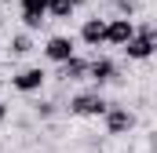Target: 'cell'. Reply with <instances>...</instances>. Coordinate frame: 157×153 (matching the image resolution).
I'll return each instance as SVG.
<instances>
[{
  "instance_id": "1",
  "label": "cell",
  "mask_w": 157,
  "mask_h": 153,
  "mask_svg": "<svg viewBox=\"0 0 157 153\" xmlns=\"http://www.w3.org/2000/svg\"><path fill=\"white\" fill-rule=\"evenodd\" d=\"M110 110V99L102 91H77L70 99V113L73 117H102Z\"/></svg>"
},
{
  "instance_id": "2",
  "label": "cell",
  "mask_w": 157,
  "mask_h": 153,
  "mask_svg": "<svg viewBox=\"0 0 157 153\" xmlns=\"http://www.w3.org/2000/svg\"><path fill=\"white\" fill-rule=\"evenodd\" d=\"M117 76H121V66L110 58V55H95V58H88V76H84V80H91L95 91H102V88L113 84Z\"/></svg>"
},
{
  "instance_id": "3",
  "label": "cell",
  "mask_w": 157,
  "mask_h": 153,
  "mask_svg": "<svg viewBox=\"0 0 157 153\" xmlns=\"http://www.w3.org/2000/svg\"><path fill=\"white\" fill-rule=\"evenodd\" d=\"M102 124H106V135L121 139V135H132L139 120H135V113H132L128 106H113V102H110V110L102 113Z\"/></svg>"
},
{
  "instance_id": "4",
  "label": "cell",
  "mask_w": 157,
  "mask_h": 153,
  "mask_svg": "<svg viewBox=\"0 0 157 153\" xmlns=\"http://www.w3.org/2000/svg\"><path fill=\"white\" fill-rule=\"evenodd\" d=\"M40 55H44L48 62L62 66V62H70V58L77 55V40H73V37H66V33H55V37H48V40H44Z\"/></svg>"
},
{
  "instance_id": "5",
  "label": "cell",
  "mask_w": 157,
  "mask_h": 153,
  "mask_svg": "<svg viewBox=\"0 0 157 153\" xmlns=\"http://www.w3.org/2000/svg\"><path fill=\"white\" fill-rule=\"evenodd\" d=\"M44 84H48V69L44 66H26V69H18V73L11 76V88L18 95H37Z\"/></svg>"
},
{
  "instance_id": "6",
  "label": "cell",
  "mask_w": 157,
  "mask_h": 153,
  "mask_svg": "<svg viewBox=\"0 0 157 153\" xmlns=\"http://www.w3.org/2000/svg\"><path fill=\"white\" fill-rule=\"evenodd\" d=\"M121 51H124L128 62H146V58H154V51H157V33H139L135 29V37L128 40Z\"/></svg>"
},
{
  "instance_id": "7",
  "label": "cell",
  "mask_w": 157,
  "mask_h": 153,
  "mask_svg": "<svg viewBox=\"0 0 157 153\" xmlns=\"http://www.w3.org/2000/svg\"><path fill=\"white\" fill-rule=\"evenodd\" d=\"M132 37H135V22L132 18H117V15L106 18V33H102V44L106 47H124Z\"/></svg>"
},
{
  "instance_id": "8",
  "label": "cell",
  "mask_w": 157,
  "mask_h": 153,
  "mask_svg": "<svg viewBox=\"0 0 157 153\" xmlns=\"http://www.w3.org/2000/svg\"><path fill=\"white\" fill-rule=\"evenodd\" d=\"M18 15H22L26 33H33L48 22V0H18Z\"/></svg>"
},
{
  "instance_id": "9",
  "label": "cell",
  "mask_w": 157,
  "mask_h": 153,
  "mask_svg": "<svg viewBox=\"0 0 157 153\" xmlns=\"http://www.w3.org/2000/svg\"><path fill=\"white\" fill-rule=\"evenodd\" d=\"M102 33H106V18H99V15H91V18H84L80 22V33H77V40L84 44V47H102Z\"/></svg>"
},
{
  "instance_id": "10",
  "label": "cell",
  "mask_w": 157,
  "mask_h": 153,
  "mask_svg": "<svg viewBox=\"0 0 157 153\" xmlns=\"http://www.w3.org/2000/svg\"><path fill=\"white\" fill-rule=\"evenodd\" d=\"M59 80H62V84H70V80H84V76H88V58H80V55H73V58H70V62H62V66H59Z\"/></svg>"
},
{
  "instance_id": "11",
  "label": "cell",
  "mask_w": 157,
  "mask_h": 153,
  "mask_svg": "<svg viewBox=\"0 0 157 153\" xmlns=\"http://www.w3.org/2000/svg\"><path fill=\"white\" fill-rule=\"evenodd\" d=\"M73 0H48V22L55 18V22H66V18H73Z\"/></svg>"
},
{
  "instance_id": "12",
  "label": "cell",
  "mask_w": 157,
  "mask_h": 153,
  "mask_svg": "<svg viewBox=\"0 0 157 153\" xmlns=\"http://www.w3.org/2000/svg\"><path fill=\"white\" fill-rule=\"evenodd\" d=\"M29 51H33V37H29L26 29L11 37V44H7V55H15V58H18V55H29Z\"/></svg>"
},
{
  "instance_id": "13",
  "label": "cell",
  "mask_w": 157,
  "mask_h": 153,
  "mask_svg": "<svg viewBox=\"0 0 157 153\" xmlns=\"http://www.w3.org/2000/svg\"><path fill=\"white\" fill-rule=\"evenodd\" d=\"M135 11H139V0H113V15L117 18H132L135 22Z\"/></svg>"
},
{
  "instance_id": "14",
  "label": "cell",
  "mask_w": 157,
  "mask_h": 153,
  "mask_svg": "<svg viewBox=\"0 0 157 153\" xmlns=\"http://www.w3.org/2000/svg\"><path fill=\"white\" fill-rule=\"evenodd\" d=\"M33 113H37L40 120H51V117L59 113V102H55V99H40V102H33Z\"/></svg>"
},
{
  "instance_id": "15",
  "label": "cell",
  "mask_w": 157,
  "mask_h": 153,
  "mask_svg": "<svg viewBox=\"0 0 157 153\" xmlns=\"http://www.w3.org/2000/svg\"><path fill=\"white\" fill-rule=\"evenodd\" d=\"M7 113H11V110H7V102H0V124L7 120Z\"/></svg>"
},
{
  "instance_id": "16",
  "label": "cell",
  "mask_w": 157,
  "mask_h": 153,
  "mask_svg": "<svg viewBox=\"0 0 157 153\" xmlns=\"http://www.w3.org/2000/svg\"><path fill=\"white\" fill-rule=\"evenodd\" d=\"M0 88H4V73H0Z\"/></svg>"
},
{
  "instance_id": "17",
  "label": "cell",
  "mask_w": 157,
  "mask_h": 153,
  "mask_svg": "<svg viewBox=\"0 0 157 153\" xmlns=\"http://www.w3.org/2000/svg\"><path fill=\"white\" fill-rule=\"evenodd\" d=\"M0 29H4V18H0Z\"/></svg>"
}]
</instances>
